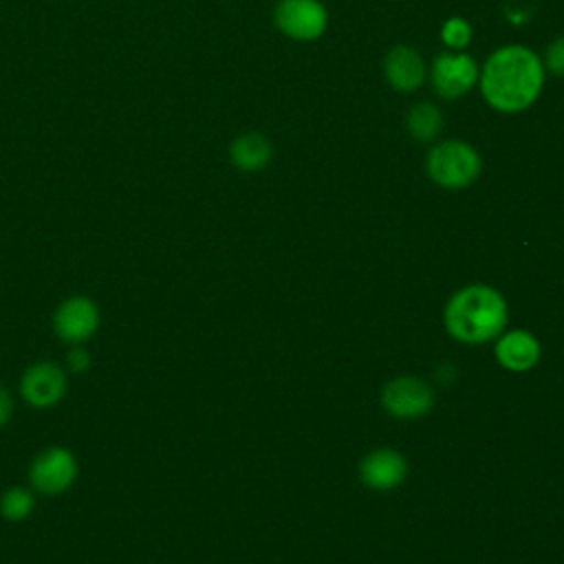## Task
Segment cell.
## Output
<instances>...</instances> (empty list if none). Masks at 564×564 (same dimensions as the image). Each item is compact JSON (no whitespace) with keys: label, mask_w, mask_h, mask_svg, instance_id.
<instances>
[{"label":"cell","mask_w":564,"mask_h":564,"mask_svg":"<svg viewBox=\"0 0 564 564\" xmlns=\"http://www.w3.org/2000/svg\"><path fill=\"white\" fill-rule=\"evenodd\" d=\"M229 159L238 170L256 172L262 170L271 159V143L260 132H247L234 139L229 148Z\"/></svg>","instance_id":"4fadbf2b"},{"label":"cell","mask_w":564,"mask_h":564,"mask_svg":"<svg viewBox=\"0 0 564 564\" xmlns=\"http://www.w3.org/2000/svg\"><path fill=\"white\" fill-rule=\"evenodd\" d=\"M507 326L505 297L485 284H471L456 291L445 306L447 333L465 344L496 339Z\"/></svg>","instance_id":"7a4b0ae2"},{"label":"cell","mask_w":564,"mask_h":564,"mask_svg":"<svg viewBox=\"0 0 564 564\" xmlns=\"http://www.w3.org/2000/svg\"><path fill=\"white\" fill-rule=\"evenodd\" d=\"M427 174L434 183L447 189H463L471 185L480 174L478 152L458 139L441 141L427 152Z\"/></svg>","instance_id":"3957f363"},{"label":"cell","mask_w":564,"mask_h":564,"mask_svg":"<svg viewBox=\"0 0 564 564\" xmlns=\"http://www.w3.org/2000/svg\"><path fill=\"white\" fill-rule=\"evenodd\" d=\"M33 507H35V500L26 487H11L0 498V511L11 522H20L29 518Z\"/></svg>","instance_id":"9a60e30c"},{"label":"cell","mask_w":564,"mask_h":564,"mask_svg":"<svg viewBox=\"0 0 564 564\" xmlns=\"http://www.w3.org/2000/svg\"><path fill=\"white\" fill-rule=\"evenodd\" d=\"M66 361H68L70 372H84L90 366V352L75 344V348H70V352L66 355Z\"/></svg>","instance_id":"ac0fdd59"},{"label":"cell","mask_w":564,"mask_h":564,"mask_svg":"<svg viewBox=\"0 0 564 564\" xmlns=\"http://www.w3.org/2000/svg\"><path fill=\"white\" fill-rule=\"evenodd\" d=\"M544 84V66L527 46L509 44L494 51L480 73L485 101L500 112H520L529 108Z\"/></svg>","instance_id":"6da1fadb"},{"label":"cell","mask_w":564,"mask_h":564,"mask_svg":"<svg viewBox=\"0 0 564 564\" xmlns=\"http://www.w3.org/2000/svg\"><path fill=\"white\" fill-rule=\"evenodd\" d=\"M273 20L284 35L308 42L326 31L328 13L319 0H280Z\"/></svg>","instance_id":"5b68a950"},{"label":"cell","mask_w":564,"mask_h":564,"mask_svg":"<svg viewBox=\"0 0 564 564\" xmlns=\"http://www.w3.org/2000/svg\"><path fill=\"white\" fill-rule=\"evenodd\" d=\"M77 478V458L66 447H46L29 467V482L35 491L55 496L66 491Z\"/></svg>","instance_id":"277c9868"},{"label":"cell","mask_w":564,"mask_h":564,"mask_svg":"<svg viewBox=\"0 0 564 564\" xmlns=\"http://www.w3.org/2000/svg\"><path fill=\"white\" fill-rule=\"evenodd\" d=\"M381 403L397 419H419L434 405V394L421 379L399 377L383 388Z\"/></svg>","instance_id":"9c48e42d"},{"label":"cell","mask_w":564,"mask_h":564,"mask_svg":"<svg viewBox=\"0 0 564 564\" xmlns=\"http://www.w3.org/2000/svg\"><path fill=\"white\" fill-rule=\"evenodd\" d=\"M68 377L53 361H35L20 379V397L33 408H51L66 394Z\"/></svg>","instance_id":"8992f818"},{"label":"cell","mask_w":564,"mask_h":564,"mask_svg":"<svg viewBox=\"0 0 564 564\" xmlns=\"http://www.w3.org/2000/svg\"><path fill=\"white\" fill-rule=\"evenodd\" d=\"M405 471H408V465L403 456L388 447L370 452L359 465L361 480L377 491H388L399 487L405 478Z\"/></svg>","instance_id":"30bf717a"},{"label":"cell","mask_w":564,"mask_h":564,"mask_svg":"<svg viewBox=\"0 0 564 564\" xmlns=\"http://www.w3.org/2000/svg\"><path fill=\"white\" fill-rule=\"evenodd\" d=\"M11 412H13V399L9 390L0 386V427L11 419Z\"/></svg>","instance_id":"d6986e66"},{"label":"cell","mask_w":564,"mask_h":564,"mask_svg":"<svg viewBox=\"0 0 564 564\" xmlns=\"http://www.w3.org/2000/svg\"><path fill=\"white\" fill-rule=\"evenodd\" d=\"M441 37L449 48H463L471 40V26L463 18H449L441 29Z\"/></svg>","instance_id":"2e32d148"},{"label":"cell","mask_w":564,"mask_h":564,"mask_svg":"<svg viewBox=\"0 0 564 564\" xmlns=\"http://www.w3.org/2000/svg\"><path fill=\"white\" fill-rule=\"evenodd\" d=\"M478 79V66L467 53H441L432 64V84L443 99L465 95Z\"/></svg>","instance_id":"ba28073f"},{"label":"cell","mask_w":564,"mask_h":564,"mask_svg":"<svg viewBox=\"0 0 564 564\" xmlns=\"http://www.w3.org/2000/svg\"><path fill=\"white\" fill-rule=\"evenodd\" d=\"M53 328L62 341L82 344L90 339L99 328V308L90 297H68L57 306L53 315Z\"/></svg>","instance_id":"52a82bcc"},{"label":"cell","mask_w":564,"mask_h":564,"mask_svg":"<svg viewBox=\"0 0 564 564\" xmlns=\"http://www.w3.org/2000/svg\"><path fill=\"white\" fill-rule=\"evenodd\" d=\"M383 73L392 88L401 93L416 90L425 79V62L410 46H394L383 59Z\"/></svg>","instance_id":"8fae6325"},{"label":"cell","mask_w":564,"mask_h":564,"mask_svg":"<svg viewBox=\"0 0 564 564\" xmlns=\"http://www.w3.org/2000/svg\"><path fill=\"white\" fill-rule=\"evenodd\" d=\"M544 64H546V70H551L553 75H564V35L549 44Z\"/></svg>","instance_id":"e0dca14e"},{"label":"cell","mask_w":564,"mask_h":564,"mask_svg":"<svg viewBox=\"0 0 564 564\" xmlns=\"http://www.w3.org/2000/svg\"><path fill=\"white\" fill-rule=\"evenodd\" d=\"M441 126H443V117L438 108L427 101L414 106L408 115V130L421 143L432 141L441 132Z\"/></svg>","instance_id":"5bb4252c"},{"label":"cell","mask_w":564,"mask_h":564,"mask_svg":"<svg viewBox=\"0 0 564 564\" xmlns=\"http://www.w3.org/2000/svg\"><path fill=\"white\" fill-rule=\"evenodd\" d=\"M496 359L513 372L529 370L540 359V344L527 330H509L496 341Z\"/></svg>","instance_id":"7c38bea8"}]
</instances>
